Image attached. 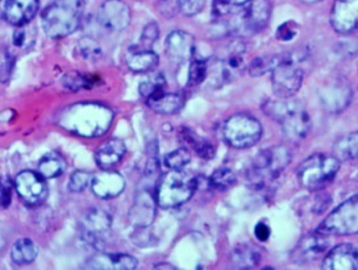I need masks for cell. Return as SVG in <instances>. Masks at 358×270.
<instances>
[{
  "label": "cell",
  "instance_id": "obj_49",
  "mask_svg": "<svg viewBox=\"0 0 358 270\" xmlns=\"http://www.w3.org/2000/svg\"><path fill=\"white\" fill-rule=\"evenodd\" d=\"M303 3H308V4H311V3H316V1H320V0H301Z\"/></svg>",
  "mask_w": 358,
  "mask_h": 270
},
{
  "label": "cell",
  "instance_id": "obj_42",
  "mask_svg": "<svg viewBox=\"0 0 358 270\" xmlns=\"http://www.w3.org/2000/svg\"><path fill=\"white\" fill-rule=\"evenodd\" d=\"M185 1L186 0H159L161 12L166 17H173L174 15H177L182 10V6Z\"/></svg>",
  "mask_w": 358,
  "mask_h": 270
},
{
  "label": "cell",
  "instance_id": "obj_26",
  "mask_svg": "<svg viewBox=\"0 0 358 270\" xmlns=\"http://www.w3.org/2000/svg\"><path fill=\"white\" fill-rule=\"evenodd\" d=\"M261 260V253L257 248L250 244H241L231 253V265L235 269H253Z\"/></svg>",
  "mask_w": 358,
  "mask_h": 270
},
{
  "label": "cell",
  "instance_id": "obj_23",
  "mask_svg": "<svg viewBox=\"0 0 358 270\" xmlns=\"http://www.w3.org/2000/svg\"><path fill=\"white\" fill-rule=\"evenodd\" d=\"M127 152L125 143L120 138H110L101 144L95 155V161L101 169H111L117 165Z\"/></svg>",
  "mask_w": 358,
  "mask_h": 270
},
{
  "label": "cell",
  "instance_id": "obj_19",
  "mask_svg": "<svg viewBox=\"0 0 358 270\" xmlns=\"http://www.w3.org/2000/svg\"><path fill=\"white\" fill-rule=\"evenodd\" d=\"M138 261L125 253H98L85 262L86 269L94 270H134Z\"/></svg>",
  "mask_w": 358,
  "mask_h": 270
},
{
  "label": "cell",
  "instance_id": "obj_4",
  "mask_svg": "<svg viewBox=\"0 0 358 270\" xmlns=\"http://www.w3.org/2000/svg\"><path fill=\"white\" fill-rule=\"evenodd\" d=\"M290 162V150L283 145L261 150L248 168V182L255 190H261L277 180Z\"/></svg>",
  "mask_w": 358,
  "mask_h": 270
},
{
  "label": "cell",
  "instance_id": "obj_27",
  "mask_svg": "<svg viewBox=\"0 0 358 270\" xmlns=\"http://www.w3.org/2000/svg\"><path fill=\"white\" fill-rule=\"evenodd\" d=\"M65 170H66V161L57 152H50L45 155L38 164V173L46 180H52L62 176Z\"/></svg>",
  "mask_w": 358,
  "mask_h": 270
},
{
  "label": "cell",
  "instance_id": "obj_32",
  "mask_svg": "<svg viewBox=\"0 0 358 270\" xmlns=\"http://www.w3.org/2000/svg\"><path fill=\"white\" fill-rule=\"evenodd\" d=\"M99 80L98 76H90V74H80V73H69L66 74L62 83L64 86L70 91H78L82 89H90L94 87Z\"/></svg>",
  "mask_w": 358,
  "mask_h": 270
},
{
  "label": "cell",
  "instance_id": "obj_11",
  "mask_svg": "<svg viewBox=\"0 0 358 270\" xmlns=\"http://www.w3.org/2000/svg\"><path fill=\"white\" fill-rule=\"evenodd\" d=\"M15 190L29 206H40L48 198V186L44 177L32 170H24L15 178Z\"/></svg>",
  "mask_w": 358,
  "mask_h": 270
},
{
  "label": "cell",
  "instance_id": "obj_47",
  "mask_svg": "<svg viewBox=\"0 0 358 270\" xmlns=\"http://www.w3.org/2000/svg\"><path fill=\"white\" fill-rule=\"evenodd\" d=\"M255 235L257 237L258 241H266L270 236V228H268V223L259 222L255 228Z\"/></svg>",
  "mask_w": 358,
  "mask_h": 270
},
{
  "label": "cell",
  "instance_id": "obj_48",
  "mask_svg": "<svg viewBox=\"0 0 358 270\" xmlns=\"http://www.w3.org/2000/svg\"><path fill=\"white\" fill-rule=\"evenodd\" d=\"M155 269L177 270V268H176V267H174V265H171V264H169V262H162V264H159V265H156V267H155Z\"/></svg>",
  "mask_w": 358,
  "mask_h": 270
},
{
  "label": "cell",
  "instance_id": "obj_7",
  "mask_svg": "<svg viewBox=\"0 0 358 270\" xmlns=\"http://www.w3.org/2000/svg\"><path fill=\"white\" fill-rule=\"evenodd\" d=\"M340 169V161L325 155H313L303 161L296 170L298 180L304 189L316 192L334 180Z\"/></svg>",
  "mask_w": 358,
  "mask_h": 270
},
{
  "label": "cell",
  "instance_id": "obj_3",
  "mask_svg": "<svg viewBox=\"0 0 358 270\" xmlns=\"http://www.w3.org/2000/svg\"><path fill=\"white\" fill-rule=\"evenodd\" d=\"M85 12L83 0H55L41 13L45 34L64 38L78 29Z\"/></svg>",
  "mask_w": 358,
  "mask_h": 270
},
{
  "label": "cell",
  "instance_id": "obj_28",
  "mask_svg": "<svg viewBox=\"0 0 358 270\" xmlns=\"http://www.w3.org/2000/svg\"><path fill=\"white\" fill-rule=\"evenodd\" d=\"M38 255L37 246L29 239H22L13 244L11 260L19 267L32 264Z\"/></svg>",
  "mask_w": 358,
  "mask_h": 270
},
{
  "label": "cell",
  "instance_id": "obj_43",
  "mask_svg": "<svg viewBox=\"0 0 358 270\" xmlns=\"http://www.w3.org/2000/svg\"><path fill=\"white\" fill-rule=\"evenodd\" d=\"M296 34H298V25L292 20L282 24L277 31V37L280 41H290Z\"/></svg>",
  "mask_w": 358,
  "mask_h": 270
},
{
  "label": "cell",
  "instance_id": "obj_16",
  "mask_svg": "<svg viewBox=\"0 0 358 270\" xmlns=\"http://www.w3.org/2000/svg\"><path fill=\"white\" fill-rule=\"evenodd\" d=\"M112 219L108 213L101 208L90 210L82 220V237L86 243L96 246L101 236L111 229Z\"/></svg>",
  "mask_w": 358,
  "mask_h": 270
},
{
  "label": "cell",
  "instance_id": "obj_44",
  "mask_svg": "<svg viewBox=\"0 0 358 270\" xmlns=\"http://www.w3.org/2000/svg\"><path fill=\"white\" fill-rule=\"evenodd\" d=\"M1 80L6 83L8 79L11 78L12 71H13V64H15V57L12 56L10 52L3 53V61H1Z\"/></svg>",
  "mask_w": 358,
  "mask_h": 270
},
{
  "label": "cell",
  "instance_id": "obj_9",
  "mask_svg": "<svg viewBox=\"0 0 358 270\" xmlns=\"http://www.w3.org/2000/svg\"><path fill=\"white\" fill-rule=\"evenodd\" d=\"M325 235H355L358 234V195L341 203L325 218L319 229Z\"/></svg>",
  "mask_w": 358,
  "mask_h": 270
},
{
  "label": "cell",
  "instance_id": "obj_8",
  "mask_svg": "<svg viewBox=\"0 0 358 270\" xmlns=\"http://www.w3.org/2000/svg\"><path fill=\"white\" fill-rule=\"evenodd\" d=\"M222 134L224 141L229 147L248 149L259 141L262 127L256 118L246 113H237L224 122Z\"/></svg>",
  "mask_w": 358,
  "mask_h": 270
},
{
  "label": "cell",
  "instance_id": "obj_13",
  "mask_svg": "<svg viewBox=\"0 0 358 270\" xmlns=\"http://www.w3.org/2000/svg\"><path fill=\"white\" fill-rule=\"evenodd\" d=\"M99 22L110 32H122L131 23V10L123 0H107L99 10Z\"/></svg>",
  "mask_w": 358,
  "mask_h": 270
},
{
  "label": "cell",
  "instance_id": "obj_20",
  "mask_svg": "<svg viewBox=\"0 0 358 270\" xmlns=\"http://www.w3.org/2000/svg\"><path fill=\"white\" fill-rule=\"evenodd\" d=\"M156 216L155 197L149 190H141L134 198V206L129 211V220L132 225L146 228L152 225Z\"/></svg>",
  "mask_w": 358,
  "mask_h": 270
},
{
  "label": "cell",
  "instance_id": "obj_6",
  "mask_svg": "<svg viewBox=\"0 0 358 270\" xmlns=\"http://www.w3.org/2000/svg\"><path fill=\"white\" fill-rule=\"evenodd\" d=\"M196 180L182 170H170L157 186L156 201L162 208H176L190 201Z\"/></svg>",
  "mask_w": 358,
  "mask_h": 270
},
{
  "label": "cell",
  "instance_id": "obj_22",
  "mask_svg": "<svg viewBox=\"0 0 358 270\" xmlns=\"http://www.w3.org/2000/svg\"><path fill=\"white\" fill-rule=\"evenodd\" d=\"M127 66L134 73L146 74L153 71L159 64V57L152 49L134 46L127 52Z\"/></svg>",
  "mask_w": 358,
  "mask_h": 270
},
{
  "label": "cell",
  "instance_id": "obj_10",
  "mask_svg": "<svg viewBox=\"0 0 358 270\" xmlns=\"http://www.w3.org/2000/svg\"><path fill=\"white\" fill-rule=\"evenodd\" d=\"M273 90L282 99L294 97L302 86L303 70L294 55L286 53V58L273 70Z\"/></svg>",
  "mask_w": 358,
  "mask_h": 270
},
{
  "label": "cell",
  "instance_id": "obj_46",
  "mask_svg": "<svg viewBox=\"0 0 358 270\" xmlns=\"http://www.w3.org/2000/svg\"><path fill=\"white\" fill-rule=\"evenodd\" d=\"M12 202V182L4 178L1 182V206L7 208Z\"/></svg>",
  "mask_w": 358,
  "mask_h": 270
},
{
  "label": "cell",
  "instance_id": "obj_1",
  "mask_svg": "<svg viewBox=\"0 0 358 270\" xmlns=\"http://www.w3.org/2000/svg\"><path fill=\"white\" fill-rule=\"evenodd\" d=\"M113 120L111 110L98 103L71 104L58 116V124L74 135L98 137L104 135Z\"/></svg>",
  "mask_w": 358,
  "mask_h": 270
},
{
  "label": "cell",
  "instance_id": "obj_25",
  "mask_svg": "<svg viewBox=\"0 0 358 270\" xmlns=\"http://www.w3.org/2000/svg\"><path fill=\"white\" fill-rule=\"evenodd\" d=\"M179 138L185 143V145L190 148L192 150L196 152V155L203 159H213L215 157V147L213 143L208 141L207 138L196 135L194 131L189 128L183 127L179 131Z\"/></svg>",
  "mask_w": 358,
  "mask_h": 270
},
{
  "label": "cell",
  "instance_id": "obj_24",
  "mask_svg": "<svg viewBox=\"0 0 358 270\" xmlns=\"http://www.w3.org/2000/svg\"><path fill=\"white\" fill-rule=\"evenodd\" d=\"M148 107L159 115H174L179 113L185 106V97L179 92L168 94L165 91L149 98Z\"/></svg>",
  "mask_w": 358,
  "mask_h": 270
},
{
  "label": "cell",
  "instance_id": "obj_40",
  "mask_svg": "<svg viewBox=\"0 0 358 270\" xmlns=\"http://www.w3.org/2000/svg\"><path fill=\"white\" fill-rule=\"evenodd\" d=\"M92 177L94 176L90 171H85V170L74 171L69 180V190L73 192H83L92 182Z\"/></svg>",
  "mask_w": 358,
  "mask_h": 270
},
{
  "label": "cell",
  "instance_id": "obj_12",
  "mask_svg": "<svg viewBox=\"0 0 358 270\" xmlns=\"http://www.w3.org/2000/svg\"><path fill=\"white\" fill-rule=\"evenodd\" d=\"M38 7L40 0H0L3 20L15 27L31 23Z\"/></svg>",
  "mask_w": 358,
  "mask_h": 270
},
{
  "label": "cell",
  "instance_id": "obj_21",
  "mask_svg": "<svg viewBox=\"0 0 358 270\" xmlns=\"http://www.w3.org/2000/svg\"><path fill=\"white\" fill-rule=\"evenodd\" d=\"M358 268V249L350 244L334 248L323 261L325 270H355Z\"/></svg>",
  "mask_w": 358,
  "mask_h": 270
},
{
  "label": "cell",
  "instance_id": "obj_37",
  "mask_svg": "<svg viewBox=\"0 0 358 270\" xmlns=\"http://www.w3.org/2000/svg\"><path fill=\"white\" fill-rule=\"evenodd\" d=\"M235 173L231 169H227V168L215 170L211 174V177H210V185L217 190H227L232 185H235Z\"/></svg>",
  "mask_w": 358,
  "mask_h": 270
},
{
  "label": "cell",
  "instance_id": "obj_41",
  "mask_svg": "<svg viewBox=\"0 0 358 270\" xmlns=\"http://www.w3.org/2000/svg\"><path fill=\"white\" fill-rule=\"evenodd\" d=\"M158 37H159V27L157 25V23H149L144 28L143 34H141L140 46L144 49H152V46L155 45Z\"/></svg>",
  "mask_w": 358,
  "mask_h": 270
},
{
  "label": "cell",
  "instance_id": "obj_5",
  "mask_svg": "<svg viewBox=\"0 0 358 270\" xmlns=\"http://www.w3.org/2000/svg\"><path fill=\"white\" fill-rule=\"evenodd\" d=\"M271 16L270 0H249L246 4L234 8L225 17H231L227 27L236 36H252L262 31ZM224 20V19H223Z\"/></svg>",
  "mask_w": 358,
  "mask_h": 270
},
{
  "label": "cell",
  "instance_id": "obj_14",
  "mask_svg": "<svg viewBox=\"0 0 358 270\" xmlns=\"http://www.w3.org/2000/svg\"><path fill=\"white\" fill-rule=\"evenodd\" d=\"M331 24L338 34L358 32V0H335Z\"/></svg>",
  "mask_w": 358,
  "mask_h": 270
},
{
  "label": "cell",
  "instance_id": "obj_2",
  "mask_svg": "<svg viewBox=\"0 0 358 270\" xmlns=\"http://www.w3.org/2000/svg\"><path fill=\"white\" fill-rule=\"evenodd\" d=\"M264 111L280 124L283 135L291 143L302 141L311 129L310 115L301 101H292L290 98L268 101L264 104Z\"/></svg>",
  "mask_w": 358,
  "mask_h": 270
},
{
  "label": "cell",
  "instance_id": "obj_36",
  "mask_svg": "<svg viewBox=\"0 0 358 270\" xmlns=\"http://www.w3.org/2000/svg\"><path fill=\"white\" fill-rule=\"evenodd\" d=\"M207 73H208L207 62L194 53V57L191 58L190 70H189V85L190 86L201 85L207 77Z\"/></svg>",
  "mask_w": 358,
  "mask_h": 270
},
{
  "label": "cell",
  "instance_id": "obj_30",
  "mask_svg": "<svg viewBox=\"0 0 358 270\" xmlns=\"http://www.w3.org/2000/svg\"><path fill=\"white\" fill-rule=\"evenodd\" d=\"M334 152H335V157L338 161L358 158V131L337 140L334 147Z\"/></svg>",
  "mask_w": 358,
  "mask_h": 270
},
{
  "label": "cell",
  "instance_id": "obj_34",
  "mask_svg": "<svg viewBox=\"0 0 358 270\" xmlns=\"http://www.w3.org/2000/svg\"><path fill=\"white\" fill-rule=\"evenodd\" d=\"M76 53L77 56L86 61H96L103 55L101 45L91 37H85L79 40L78 45L76 48Z\"/></svg>",
  "mask_w": 358,
  "mask_h": 270
},
{
  "label": "cell",
  "instance_id": "obj_45",
  "mask_svg": "<svg viewBox=\"0 0 358 270\" xmlns=\"http://www.w3.org/2000/svg\"><path fill=\"white\" fill-rule=\"evenodd\" d=\"M204 1L206 0H186L180 11L187 16H194L201 11V8L204 7Z\"/></svg>",
  "mask_w": 358,
  "mask_h": 270
},
{
  "label": "cell",
  "instance_id": "obj_35",
  "mask_svg": "<svg viewBox=\"0 0 358 270\" xmlns=\"http://www.w3.org/2000/svg\"><path fill=\"white\" fill-rule=\"evenodd\" d=\"M165 165L169 169H185L191 162L190 150L187 148H179L177 150H173L165 156Z\"/></svg>",
  "mask_w": 358,
  "mask_h": 270
},
{
  "label": "cell",
  "instance_id": "obj_31",
  "mask_svg": "<svg viewBox=\"0 0 358 270\" xmlns=\"http://www.w3.org/2000/svg\"><path fill=\"white\" fill-rule=\"evenodd\" d=\"M286 58V53L283 55H271V56H261L255 58L249 64V74L252 77H261L265 73L273 71L274 69L280 65V62Z\"/></svg>",
  "mask_w": 358,
  "mask_h": 270
},
{
  "label": "cell",
  "instance_id": "obj_39",
  "mask_svg": "<svg viewBox=\"0 0 358 270\" xmlns=\"http://www.w3.org/2000/svg\"><path fill=\"white\" fill-rule=\"evenodd\" d=\"M248 1L249 0H215L213 6V16L216 19H225L234 8L244 6Z\"/></svg>",
  "mask_w": 358,
  "mask_h": 270
},
{
  "label": "cell",
  "instance_id": "obj_15",
  "mask_svg": "<svg viewBox=\"0 0 358 270\" xmlns=\"http://www.w3.org/2000/svg\"><path fill=\"white\" fill-rule=\"evenodd\" d=\"M329 241L328 237L323 232L316 231L307 236L303 237L298 243V246L294 248L291 253V259L295 264H308L320 257L325 250L328 249Z\"/></svg>",
  "mask_w": 358,
  "mask_h": 270
},
{
  "label": "cell",
  "instance_id": "obj_29",
  "mask_svg": "<svg viewBox=\"0 0 358 270\" xmlns=\"http://www.w3.org/2000/svg\"><path fill=\"white\" fill-rule=\"evenodd\" d=\"M322 99L324 103L325 107L334 111H340L347 107L348 103L350 101V89L347 86L336 85L329 89L325 90L324 94L322 95Z\"/></svg>",
  "mask_w": 358,
  "mask_h": 270
},
{
  "label": "cell",
  "instance_id": "obj_38",
  "mask_svg": "<svg viewBox=\"0 0 358 270\" xmlns=\"http://www.w3.org/2000/svg\"><path fill=\"white\" fill-rule=\"evenodd\" d=\"M34 37H36V29L34 27H31L29 24H25L22 27H17V29L13 34V44L17 48L27 49L34 44Z\"/></svg>",
  "mask_w": 358,
  "mask_h": 270
},
{
  "label": "cell",
  "instance_id": "obj_33",
  "mask_svg": "<svg viewBox=\"0 0 358 270\" xmlns=\"http://www.w3.org/2000/svg\"><path fill=\"white\" fill-rule=\"evenodd\" d=\"M165 85H166V79L164 77V74L159 73V74H155V76H150L149 78L144 79L140 83L138 91H140V95L148 101L149 98L162 92L165 89Z\"/></svg>",
  "mask_w": 358,
  "mask_h": 270
},
{
  "label": "cell",
  "instance_id": "obj_17",
  "mask_svg": "<svg viewBox=\"0 0 358 270\" xmlns=\"http://www.w3.org/2000/svg\"><path fill=\"white\" fill-rule=\"evenodd\" d=\"M125 180L117 171L111 169H101L92 177L91 189L101 199H112L119 197L124 192Z\"/></svg>",
  "mask_w": 358,
  "mask_h": 270
},
{
  "label": "cell",
  "instance_id": "obj_18",
  "mask_svg": "<svg viewBox=\"0 0 358 270\" xmlns=\"http://www.w3.org/2000/svg\"><path fill=\"white\" fill-rule=\"evenodd\" d=\"M165 49L171 61L183 64L194 57L195 40L190 34L185 31H173L166 37Z\"/></svg>",
  "mask_w": 358,
  "mask_h": 270
}]
</instances>
